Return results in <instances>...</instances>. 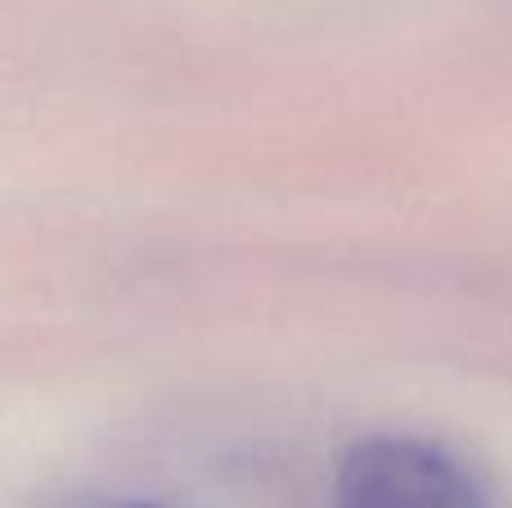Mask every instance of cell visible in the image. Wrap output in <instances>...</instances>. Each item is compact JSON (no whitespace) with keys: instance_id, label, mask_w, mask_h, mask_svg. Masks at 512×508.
<instances>
[{"instance_id":"7a4b0ae2","label":"cell","mask_w":512,"mask_h":508,"mask_svg":"<svg viewBox=\"0 0 512 508\" xmlns=\"http://www.w3.org/2000/svg\"><path fill=\"white\" fill-rule=\"evenodd\" d=\"M122 508H162V504H122Z\"/></svg>"},{"instance_id":"6da1fadb","label":"cell","mask_w":512,"mask_h":508,"mask_svg":"<svg viewBox=\"0 0 512 508\" xmlns=\"http://www.w3.org/2000/svg\"><path fill=\"white\" fill-rule=\"evenodd\" d=\"M333 508H504L463 450L414 432H378L346 450Z\"/></svg>"}]
</instances>
